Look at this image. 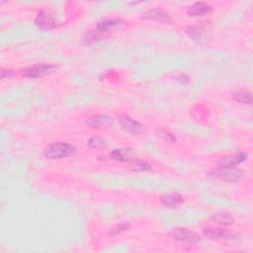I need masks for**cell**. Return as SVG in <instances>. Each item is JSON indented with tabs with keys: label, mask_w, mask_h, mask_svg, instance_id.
<instances>
[{
	"label": "cell",
	"mask_w": 253,
	"mask_h": 253,
	"mask_svg": "<svg viewBox=\"0 0 253 253\" xmlns=\"http://www.w3.org/2000/svg\"><path fill=\"white\" fill-rule=\"evenodd\" d=\"M211 179L224 182H237L246 176V171L236 166H218L208 173Z\"/></svg>",
	"instance_id": "1"
},
{
	"label": "cell",
	"mask_w": 253,
	"mask_h": 253,
	"mask_svg": "<svg viewBox=\"0 0 253 253\" xmlns=\"http://www.w3.org/2000/svg\"><path fill=\"white\" fill-rule=\"evenodd\" d=\"M75 148L67 143H53L48 145L44 150V155L48 159H60L68 157L75 153Z\"/></svg>",
	"instance_id": "2"
},
{
	"label": "cell",
	"mask_w": 253,
	"mask_h": 253,
	"mask_svg": "<svg viewBox=\"0 0 253 253\" xmlns=\"http://www.w3.org/2000/svg\"><path fill=\"white\" fill-rule=\"evenodd\" d=\"M204 235L214 240L218 241H235L239 238V234L227 229H219V228H211L205 229Z\"/></svg>",
	"instance_id": "3"
},
{
	"label": "cell",
	"mask_w": 253,
	"mask_h": 253,
	"mask_svg": "<svg viewBox=\"0 0 253 253\" xmlns=\"http://www.w3.org/2000/svg\"><path fill=\"white\" fill-rule=\"evenodd\" d=\"M171 235L174 239L187 244H197L201 241V236L198 234L184 228L173 229Z\"/></svg>",
	"instance_id": "4"
},
{
	"label": "cell",
	"mask_w": 253,
	"mask_h": 253,
	"mask_svg": "<svg viewBox=\"0 0 253 253\" xmlns=\"http://www.w3.org/2000/svg\"><path fill=\"white\" fill-rule=\"evenodd\" d=\"M212 29V22L211 21H201L196 23L193 26L188 27L186 29V33L195 40H200L204 38L208 33H210Z\"/></svg>",
	"instance_id": "5"
},
{
	"label": "cell",
	"mask_w": 253,
	"mask_h": 253,
	"mask_svg": "<svg viewBox=\"0 0 253 253\" xmlns=\"http://www.w3.org/2000/svg\"><path fill=\"white\" fill-rule=\"evenodd\" d=\"M118 121L122 127V129L132 135H140L144 134L146 131L145 126L139 124L138 122L135 121L131 117L127 115H120L118 116Z\"/></svg>",
	"instance_id": "6"
},
{
	"label": "cell",
	"mask_w": 253,
	"mask_h": 253,
	"mask_svg": "<svg viewBox=\"0 0 253 253\" xmlns=\"http://www.w3.org/2000/svg\"><path fill=\"white\" fill-rule=\"evenodd\" d=\"M55 68L57 67L52 65H35L33 67L26 68L24 70V75L30 78H39L49 74Z\"/></svg>",
	"instance_id": "7"
},
{
	"label": "cell",
	"mask_w": 253,
	"mask_h": 253,
	"mask_svg": "<svg viewBox=\"0 0 253 253\" xmlns=\"http://www.w3.org/2000/svg\"><path fill=\"white\" fill-rule=\"evenodd\" d=\"M108 158L116 161L132 162L136 160L135 152L131 149H117L108 154Z\"/></svg>",
	"instance_id": "8"
},
{
	"label": "cell",
	"mask_w": 253,
	"mask_h": 253,
	"mask_svg": "<svg viewBox=\"0 0 253 253\" xmlns=\"http://www.w3.org/2000/svg\"><path fill=\"white\" fill-rule=\"evenodd\" d=\"M86 124L97 130H105L113 125V118L108 115H95L88 118Z\"/></svg>",
	"instance_id": "9"
},
{
	"label": "cell",
	"mask_w": 253,
	"mask_h": 253,
	"mask_svg": "<svg viewBox=\"0 0 253 253\" xmlns=\"http://www.w3.org/2000/svg\"><path fill=\"white\" fill-rule=\"evenodd\" d=\"M214 8L206 2H196L187 9V14L190 17H200L211 14Z\"/></svg>",
	"instance_id": "10"
},
{
	"label": "cell",
	"mask_w": 253,
	"mask_h": 253,
	"mask_svg": "<svg viewBox=\"0 0 253 253\" xmlns=\"http://www.w3.org/2000/svg\"><path fill=\"white\" fill-rule=\"evenodd\" d=\"M246 159H247V154L242 152H239L237 153H234V154H230V155L221 157L218 161V165L219 166H236V165L244 162Z\"/></svg>",
	"instance_id": "11"
},
{
	"label": "cell",
	"mask_w": 253,
	"mask_h": 253,
	"mask_svg": "<svg viewBox=\"0 0 253 253\" xmlns=\"http://www.w3.org/2000/svg\"><path fill=\"white\" fill-rule=\"evenodd\" d=\"M35 24L43 30H52L57 28L54 19L45 11H41L35 19Z\"/></svg>",
	"instance_id": "12"
},
{
	"label": "cell",
	"mask_w": 253,
	"mask_h": 253,
	"mask_svg": "<svg viewBox=\"0 0 253 253\" xmlns=\"http://www.w3.org/2000/svg\"><path fill=\"white\" fill-rule=\"evenodd\" d=\"M160 202L164 207L173 209V208H177L181 204H183L184 200H183V197L180 194L172 193V194L165 195V196L161 197Z\"/></svg>",
	"instance_id": "13"
},
{
	"label": "cell",
	"mask_w": 253,
	"mask_h": 253,
	"mask_svg": "<svg viewBox=\"0 0 253 253\" xmlns=\"http://www.w3.org/2000/svg\"><path fill=\"white\" fill-rule=\"evenodd\" d=\"M107 37H108V35H107L106 32H102V31H100L98 29L92 30V31H88L87 33H85V35L82 37L81 44L84 45V46L91 45L93 43L100 42L103 39H106Z\"/></svg>",
	"instance_id": "14"
},
{
	"label": "cell",
	"mask_w": 253,
	"mask_h": 253,
	"mask_svg": "<svg viewBox=\"0 0 253 253\" xmlns=\"http://www.w3.org/2000/svg\"><path fill=\"white\" fill-rule=\"evenodd\" d=\"M143 19H145V20H155V21L166 23V24H171L172 23V19L170 18L169 15L164 13L163 11L157 10V9H152V10L146 12L143 16Z\"/></svg>",
	"instance_id": "15"
},
{
	"label": "cell",
	"mask_w": 253,
	"mask_h": 253,
	"mask_svg": "<svg viewBox=\"0 0 253 253\" xmlns=\"http://www.w3.org/2000/svg\"><path fill=\"white\" fill-rule=\"evenodd\" d=\"M122 20L118 18H112V19H103L97 23V29L108 33L110 30L114 29V28L120 26L122 24Z\"/></svg>",
	"instance_id": "16"
},
{
	"label": "cell",
	"mask_w": 253,
	"mask_h": 253,
	"mask_svg": "<svg viewBox=\"0 0 253 253\" xmlns=\"http://www.w3.org/2000/svg\"><path fill=\"white\" fill-rule=\"evenodd\" d=\"M232 97L235 101L241 103V104H246V105H251L252 103V94L248 90L245 89H240L236 90L232 93Z\"/></svg>",
	"instance_id": "17"
},
{
	"label": "cell",
	"mask_w": 253,
	"mask_h": 253,
	"mask_svg": "<svg viewBox=\"0 0 253 253\" xmlns=\"http://www.w3.org/2000/svg\"><path fill=\"white\" fill-rule=\"evenodd\" d=\"M211 219L214 221L221 224V226H232V224L235 222L234 218L229 213H217L214 214L211 217Z\"/></svg>",
	"instance_id": "18"
},
{
	"label": "cell",
	"mask_w": 253,
	"mask_h": 253,
	"mask_svg": "<svg viewBox=\"0 0 253 253\" xmlns=\"http://www.w3.org/2000/svg\"><path fill=\"white\" fill-rule=\"evenodd\" d=\"M88 147L95 150H105L108 147V143L102 137L93 136L88 140Z\"/></svg>",
	"instance_id": "19"
},
{
	"label": "cell",
	"mask_w": 253,
	"mask_h": 253,
	"mask_svg": "<svg viewBox=\"0 0 253 253\" xmlns=\"http://www.w3.org/2000/svg\"><path fill=\"white\" fill-rule=\"evenodd\" d=\"M131 229V224L130 223H119V224H116V226L112 227L108 233L109 236H116L124 232H127Z\"/></svg>",
	"instance_id": "20"
},
{
	"label": "cell",
	"mask_w": 253,
	"mask_h": 253,
	"mask_svg": "<svg viewBox=\"0 0 253 253\" xmlns=\"http://www.w3.org/2000/svg\"><path fill=\"white\" fill-rule=\"evenodd\" d=\"M131 169L133 171H149L152 169V165L145 162V161H139V160H135L134 161V164L131 166Z\"/></svg>",
	"instance_id": "21"
},
{
	"label": "cell",
	"mask_w": 253,
	"mask_h": 253,
	"mask_svg": "<svg viewBox=\"0 0 253 253\" xmlns=\"http://www.w3.org/2000/svg\"><path fill=\"white\" fill-rule=\"evenodd\" d=\"M14 75H15V72L13 70H2L1 71V78L2 79H4L5 77L10 78V77H12Z\"/></svg>",
	"instance_id": "22"
}]
</instances>
